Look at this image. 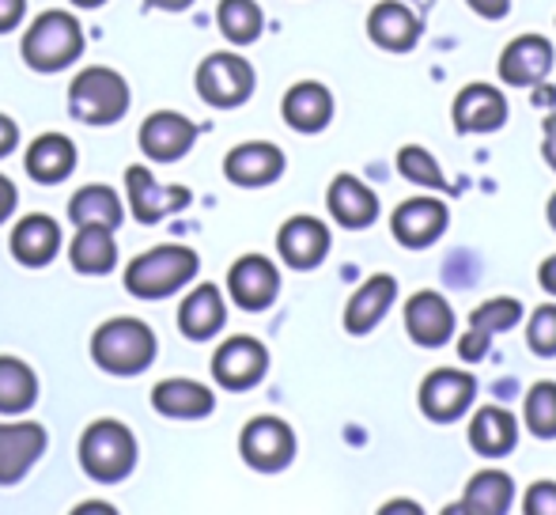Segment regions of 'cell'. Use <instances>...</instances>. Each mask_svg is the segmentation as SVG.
Returning <instances> with one entry per match:
<instances>
[{"instance_id":"cell-1","label":"cell","mask_w":556,"mask_h":515,"mask_svg":"<svg viewBox=\"0 0 556 515\" xmlns=\"http://www.w3.org/2000/svg\"><path fill=\"white\" fill-rule=\"evenodd\" d=\"M160 341L155 330L140 318H106L96 334H91V361L106 372V376H140L155 364Z\"/></svg>"},{"instance_id":"cell-2","label":"cell","mask_w":556,"mask_h":515,"mask_svg":"<svg viewBox=\"0 0 556 515\" xmlns=\"http://www.w3.org/2000/svg\"><path fill=\"white\" fill-rule=\"evenodd\" d=\"M20 53H23V65L35 68V73H42V76L76 65L80 53H84L80 20L68 15V12H61V8H50V12H42L27 27Z\"/></svg>"},{"instance_id":"cell-3","label":"cell","mask_w":556,"mask_h":515,"mask_svg":"<svg viewBox=\"0 0 556 515\" xmlns=\"http://www.w3.org/2000/svg\"><path fill=\"white\" fill-rule=\"evenodd\" d=\"M201 262L190 247H155V251L137 254L125 265V288H129L137 300H167L178 288H186L198 277Z\"/></svg>"},{"instance_id":"cell-4","label":"cell","mask_w":556,"mask_h":515,"mask_svg":"<svg viewBox=\"0 0 556 515\" xmlns=\"http://www.w3.org/2000/svg\"><path fill=\"white\" fill-rule=\"evenodd\" d=\"M68 111L84 126H114L129 111V84L106 65H91L68 84Z\"/></svg>"},{"instance_id":"cell-5","label":"cell","mask_w":556,"mask_h":515,"mask_svg":"<svg viewBox=\"0 0 556 515\" xmlns=\"http://www.w3.org/2000/svg\"><path fill=\"white\" fill-rule=\"evenodd\" d=\"M80 466L88 478L114 486V481L129 478L132 466H137V440L122 420H91L80 436Z\"/></svg>"},{"instance_id":"cell-6","label":"cell","mask_w":556,"mask_h":515,"mask_svg":"<svg viewBox=\"0 0 556 515\" xmlns=\"http://www.w3.org/2000/svg\"><path fill=\"white\" fill-rule=\"evenodd\" d=\"M198 96L216 111H235L254 96V65L231 50L208 53L198 65Z\"/></svg>"},{"instance_id":"cell-7","label":"cell","mask_w":556,"mask_h":515,"mask_svg":"<svg viewBox=\"0 0 556 515\" xmlns=\"http://www.w3.org/2000/svg\"><path fill=\"white\" fill-rule=\"evenodd\" d=\"M239 455L247 466L262 474L285 470L295 459V432L288 420L280 417H254L239 436Z\"/></svg>"},{"instance_id":"cell-8","label":"cell","mask_w":556,"mask_h":515,"mask_svg":"<svg viewBox=\"0 0 556 515\" xmlns=\"http://www.w3.org/2000/svg\"><path fill=\"white\" fill-rule=\"evenodd\" d=\"M125 198H129V213L137 224H160L167 216H175L178 209L190 205L193 193L186 186H167L155 183V175L148 167H129L125 171Z\"/></svg>"},{"instance_id":"cell-9","label":"cell","mask_w":556,"mask_h":515,"mask_svg":"<svg viewBox=\"0 0 556 515\" xmlns=\"http://www.w3.org/2000/svg\"><path fill=\"white\" fill-rule=\"evenodd\" d=\"M269 372V349L257 338H227L213 356V379L224 390H250L257 387Z\"/></svg>"},{"instance_id":"cell-10","label":"cell","mask_w":556,"mask_h":515,"mask_svg":"<svg viewBox=\"0 0 556 515\" xmlns=\"http://www.w3.org/2000/svg\"><path fill=\"white\" fill-rule=\"evenodd\" d=\"M473 394H477L473 376H466L458 368H435L420 384V410L435 425H451V420H458L473 405Z\"/></svg>"},{"instance_id":"cell-11","label":"cell","mask_w":556,"mask_h":515,"mask_svg":"<svg viewBox=\"0 0 556 515\" xmlns=\"http://www.w3.org/2000/svg\"><path fill=\"white\" fill-rule=\"evenodd\" d=\"M198 140V126L178 111H155L140 126V152L152 163H178Z\"/></svg>"},{"instance_id":"cell-12","label":"cell","mask_w":556,"mask_h":515,"mask_svg":"<svg viewBox=\"0 0 556 515\" xmlns=\"http://www.w3.org/2000/svg\"><path fill=\"white\" fill-rule=\"evenodd\" d=\"M446 221H451V213H446L440 198H413L394 209L390 231H394V239L405 251H425L446 231Z\"/></svg>"},{"instance_id":"cell-13","label":"cell","mask_w":556,"mask_h":515,"mask_svg":"<svg viewBox=\"0 0 556 515\" xmlns=\"http://www.w3.org/2000/svg\"><path fill=\"white\" fill-rule=\"evenodd\" d=\"M227 292L239 303L242 311H265L277 303L280 296V273L269 258L262 254H247L231 265L227 273Z\"/></svg>"},{"instance_id":"cell-14","label":"cell","mask_w":556,"mask_h":515,"mask_svg":"<svg viewBox=\"0 0 556 515\" xmlns=\"http://www.w3.org/2000/svg\"><path fill=\"white\" fill-rule=\"evenodd\" d=\"M224 175L227 183L242 186V190H257V186H273L285 175V152L269 140H247L235 145L224 155Z\"/></svg>"},{"instance_id":"cell-15","label":"cell","mask_w":556,"mask_h":515,"mask_svg":"<svg viewBox=\"0 0 556 515\" xmlns=\"http://www.w3.org/2000/svg\"><path fill=\"white\" fill-rule=\"evenodd\" d=\"M46 455V428L35 420H4L0 425V486H15Z\"/></svg>"},{"instance_id":"cell-16","label":"cell","mask_w":556,"mask_h":515,"mask_svg":"<svg viewBox=\"0 0 556 515\" xmlns=\"http://www.w3.org/2000/svg\"><path fill=\"white\" fill-rule=\"evenodd\" d=\"M454 129L462 137H473V133H496L507 126V99L492 84H466V88L454 96Z\"/></svg>"},{"instance_id":"cell-17","label":"cell","mask_w":556,"mask_h":515,"mask_svg":"<svg viewBox=\"0 0 556 515\" xmlns=\"http://www.w3.org/2000/svg\"><path fill=\"white\" fill-rule=\"evenodd\" d=\"M522 318V303L515 296H496V300H484L481 307L469 315V330L466 338L458 341V356L466 364L481 361L489 353V341L496 338L500 330H511Z\"/></svg>"},{"instance_id":"cell-18","label":"cell","mask_w":556,"mask_h":515,"mask_svg":"<svg viewBox=\"0 0 556 515\" xmlns=\"http://www.w3.org/2000/svg\"><path fill=\"white\" fill-rule=\"evenodd\" d=\"M420 30H425L420 15L413 12L409 4H402V0H382V4H375L371 15H367V35H371V42L390 53L413 50V46L420 42Z\"/></svg>"},{"instance_id":"cell-19","label":"cell","mask_w":556,"mask_h":515,"mask_svg":"<svg viewBox=\"0 0 556 515\" xmlns=\"http://www.w3.org/2000/svg\"><path fill=\"white\" fill-rule=\"evenodd\" d=\"M394 300H397V280L390 277V273L367 277L364 285L352 292V300L344 303V330L356 334V338L371 334L375 326L387 318V311L394 307Z\"/></svg>"},{"instance_id":"cell-20","label":"cell","mask_w":556,"mask_h":515,"mask_svg":"<svg viewBox=\"0 0 556 515\" xmlns=\"http://www.w3.org/2000/svg\"><path fill=\"white\" fill-rule=\"evenodd\" d=\"M553 46L542 35H519L504 53H500V76L511 88H534L549 76Z\"/></svg>"},{"instance_id":"cell-21","label":"cell","mask_w":556,"mask_h":515,"mask_svg":"<svg viewBox=\"0 0 556 515\" xmlns=\"http://www.w3.org/2000/svg\"><path fill=\"white\" fill-rule=\"evenodd\" d=\"M405 334L420 349H440L454 338V311L440 292H417L405 303Z\"/></svg>"},{"instance_id":"cell-22","label":"cell","mask_w":556,"mask_h":515,"mask_svg":"<svg viewBox=\"0 0 556 515\" xmlns=\"http://www.w3.org/2000/svg\"><path fill=\"white\" fill-rule=\"evenodd\" d=\"M277 251L292 269H315L330 254V228L323 221H315V216H292L280 228Z\"/></svg>"},{"instance_id":"cell-23","label":"cell","mask_w":556,"mask_h":515,"mask_svg":"<svg viewBox=\"0 0 556 515\" xmlns=\"http://www.w3.org/2000/svg\"><path fill=\"white\" fill-rule=\"evenodd\" d=\"M8 247H12V258L20 265H27V269H42V265H50L53 258H58V251H61L58 221H53V216H46V213L23 216V221L12 228Z\"/></svg>"},{"instance_id":"cell-24","label":"cell","mask_w":556,"mask_h":515,"mask_svg":"<svg viewBox=\"0 0 556 515\" xmlns=\"http://www.w3.org/2000/svg\"><path fill=\"white\" fill-rule=\"evenodd\" d=\"M326 205H330V216L341 228L359 231L371 228L379 221V198L367 183H359L356 175H337L330 183V193H326Z\"/></svg>"},{"instance_id":"cell-25","label":"cell","mask_w":556,"mask_h":515,"mask_svg":"<svg viewBox=\"0 0 556 515\" xmlns=\"http://www.w3.org/2000/svg\"><path fill=\"white\" fill-rule=\"evenodd\" d=\"M280 114L295 133H323L333 122V96L326 84L318 80H300L288 88Z\"/></svg>"},{"instance_id":"cell-26","label":"cell","mask_w":556,"mask_h":515,"mask_svg":"<svg viewBox=\"0 0 556 515\" xmlns=\"http://www.w3.org/2000/svg\"><path fill=\"white\" fill-rule=\"evenodd\" d=\"M227 323V307L224 296L216 285H198L178 307V330L186 334L190 341H208L224 330Z\"/></svg>"},{"instance_id":"cell-27","label":"cell","mask_w":556,"mask_h":515,"mask_svg":"<svg viewBox=\"0 0 556 515\" xmlns=\"http://www.w3.org/2000/svg\"><path fill=\"white\" fill-rule=\"evenodd\" d=\"M152 405L163 417L201 420L216 410V394L205 384H193V379H163L152 390Z\"/></svg>"},{"instance_id":"cell-28","label":"cell","mask_w":556,"mask_h":515,"mask_svg":"<svg viewBox=\"0 0 556 515\" xmlns=\"http://www.w3.org/2000/svg\"><path fill=\"white\" fill-rule=\"evenodd\" d=\"M27 175L38 186H58L76 171V145L61 133H42L35 145L27 148Z\"/></svg>"},{"instance_id":"cell-29","label":"cell","mask_w":556,"mask_h":515,"mask_svg":"<svg viewBox=\"0 0 556 515\" xmlns=\"http://www.w3.org/2000/svg\"><path fill=\"white\" fill-rule=\"evenodd\" d=\"M515 440H519V420L511 417L500 405H484L473 413V425H469V448L484 459H500L511 455Z\"/></svg>"},{"instance_id":"cell-30","label":"cell","mask_w":556,"mask_h":515,"mask_svg":"<svg viewBox=\"0 0 556 515\" xmlns=\"http://www.w3.org/2000/svg\"><path fill=\"white\" fill-rule=\"evenodd\" d=\"M68 221L76 228H111L117 231L125 221V209H122V198L111 190V186H84V190L73 193L68 201Z\"/></svg>"},{"instance_id":"cell-31","label":"cell","mask_w":556,"mask_h":515,"mask_svg":"<svg viewBox=\"0 0 556 515\" xmlns=\"http://www.w3.org/2000/svg\"><path fill=\"white\" fill-rule=\"evenodd\" d=\"M68 262L84 277H103L117 265V243L111 228H76L68 243Z\"/></svg>"},{"instance_id":"cell-32","label":"cell","mask_w":556,"mask_h":515,"mask_svg":"<svg viewBox=\"0 0 556 515\" xmlns=\"http://www.w3.org/2000/svg\"><path fill=\"white\" fill-rule=\"evenodd\" d=\"M515 501V481L504 470H481L469 478L466 497H462V508L454 512H469V515H504Z\"/></svg>"},{"instance_id":"cell-33","label":"cell","mask_w":556,"mask_h":515,"mask_svg":"<svg viewBox=\"0 0 556 515\" xmlns=\"http://www.w3.org/2000/svg\"><path fill=\"white\" fill-rule=\"evenodd\" d=\"M38 402V376L20 356H0V413L20 417Z\"/></svg>"},{"instance_id":"cell-34","label":"cell","mask_w":556,"mask_h":515,"mask_svg":"<svg viewBox=\"0 0 556 515\" xmlns=\"http://www.w3.org/2000/svg\"><path fill=\"white\" fill-rule=\"evenodd\" d=\"M216 23H220V35L231 46L257 42L265 30V15H262V4H257V0H220Z\"/></svg>"},{"instance_id":"cell-35","label":"cell","mask_w":556,"mask_h":515,"mask_svg":"<svg viewBox=\"0 0 556 515\" xmlns=\"http://www.w3.org/2000/svg\"><path fill=\"white\" fill-rule=\"evenodd\" d=\"M527 428L538 440H556V384H534L527 390V405H522Z\"/></svg>"},{"instance_id":"cell-36","label":"cell","mask_w":556,"mask_h":515,"mask_svg":"<svg viewBox=\"0 0 556 515\" xmlns=\"http://www.w3.org/2000/svg\"><path fill=\"white\" fill-rule=\"evenodd\" d=\"M397 167H402V178H409L413 186H425V190H446V175L435 163V155L420 145H405L397 152Z\"/></svg>"},{"instance_id":"cell-37","label":"cell","mask_w":556,"mask_h":515,"mask_svg":"<svg viewBox=\"0 0 556 515\" xmlns=\"http://www.w3.org/2000/svg\"><path fill=\"white\" fill-rule=\"evenodd\" d=\"M527 346L538 356H556V303H545L530 315L527 323Z\"/></svg>"},{"instance_id":"cell-38","label":"cell","mask_w":556,"mask_h":515,"mask_svg":"<svg viewBox=\"0 0 556 515\" xmlns=\"http://www.w3.org/2000/svg\"><path fill=\"white\" fill-rule=\"evenodd\" d=\"M527 515H556V481H534L527 489V504H522Z\"/></svg>"},{"instance_id":"cell-39","label":"cell","mask_w":556,"mask_h":515,"mask_svg":"<svg viewBox=\"0 0 556 515\" xmlns=\"http://www.w3.org/2000/svg\"><path fill=\"white\" fill-rule=\"evenodd\" d=\"M27 15V0H0V35L15 30Z\"/></svg>"},{"instance_id":"cell-40","label":"cell","mask_w":556,"mask_h":515,"mask_svg":"<svg viewBox=\"0 0 556 515\" xmlns=\"http://www.w3.org/2000/svg\"><path fill=\"white\" fill-rule=\"evenodd\" d=\"M469 8H473L477 15H484V20H504L507 12H511V0H466Z\"/></svg>"},{"instance_id":"cell-41","label":"cell","mask_w":556,"mask_h":515,"mask_svg":"<svg viewBox=\"0 0 556 515\" xmlns=\"http://www.w3.org/2000/svg\"><path fill=\"white\" fill-rule=\"evenodd\" d=\"M15 205H20V193H15V183L8 175H0V224L8 221V216L15 213Z\"/></svg>"},{"instance_id":"cell-42","label":"cell","mask_w":556,"mask_h":515,"mask_svg":"<svg viewBox=\"0 0 556 515\" xmlns=\"http://www.w3.org/2000/svg\"><path fill=\"white\" fill-rule=\"evenodd\" d=\"M15 145H20V126H15L8 114H0V160H4L8 152H15Z\"/></svg>"},{"instance_id":"cell-43","label":"cell","mask_w":556,"mask_h":515,"mask_svg":"<svg viewBox=\"0 0 556 515\" xmlns=\"http://www.w3.org/2000/svg\"><path fill=\"white\" fill-rule=\"evenodd\" d=\"M542 155H545V163L556 171V114H549L545 118V140H542Z\"/></svg>"},{"instance_id":"cell-44","label":"cell","mask_w":556,"mask_h":515,"mask_svg":"<svg viewBox=\"0 0 556 515\" xmlns=\"http://www.w3.org/2000/svg\"><path fill=\"white\" fill-rule=\"evenodd\" d=\"M538 285H542L549 296H556V254H549L542 265H538Z\"/></svg>"},{"instance_id":"cell-45","label":"cell","mask_w":556,"mask_h":515,"mask_svg":"<svg viewBox=\"0 0 556 515\" xmlns=\"http://www.w3.org/2000/svg\"><path fill=\"white\" fill-rule=\"evenodd\" d=\"M144 4L155 8V12H186L193 0H144Z\"/></svg>"},{"instance_id":"cell-46","label":"cell","mask_w":556,"mask_h":515,"mask_svg":"<svg viewBox=\"0 0 556 515\" xmlns=\"http://www.w3.org/2000/svg\"><path fill=\"white\" fill-rule=\"evenodd\" d=\"M73 4H76V8H103L106 0H73Z\"/></svg>"},{"instance_id":"cell-47","label":"cell","mask_w":556,"mask_h":515,"mask_svg":"<svg viewBox=\"0 0 556 515\" xmlns=\"http://www.w3.org/2000/svg\"><path fill=\"white\" fill-rule=\"evenodd\" d=\"M545 213H549V224H553V231H556V193L549 198V209H545Z\"/></svg>"}]
</instances>
